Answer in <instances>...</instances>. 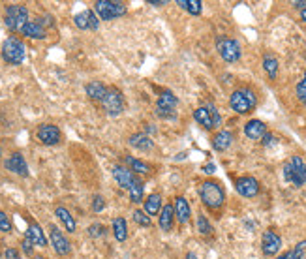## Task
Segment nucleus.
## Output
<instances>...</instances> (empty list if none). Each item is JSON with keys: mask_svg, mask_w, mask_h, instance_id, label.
Segmentation results:
<instances>
[{"mask_svg": "<svg viewBox=\"0 0 306 259\" xmlns=\"http://www.w3.org/2000/svg\"><path fill=\"white\" fill-rule=\"evenodd\" d=\"M199 197L205 207L208 208H222L225 203V192L220 182L216 180H205L199 184Z\"/></svg>", "mask_w": 306, "mask_h": 259, "instance_id": "1", "label": "nucleus"}, {"mask_svg": "<svg viewBox=\"0 0 306 259\" xmlns=\"http://www.w3.org/2000/svg\"><path fill=\"white\" fill-rule=\"evenodd\" d=\"M257 105V98L252 88L248 86H243V88H237L233 90V94L229 96V107H231L235 113L239 115H248L255 109Z\"/></svg>", "mask_w": 306, "mask_h": 259, "instance_id": "2", "label": "nucleus"}, {"mask_svg": "<svg viewBox=\"0 0 306 259\" xmlns=\"http://www.w3.org/2000/svg\"><path fill=\"white\" fill-rule=\"evenodd\" d=\"M2 58L6 60V64L12 66H21L27 58V47H25L23 40H19L17 36H10L2 43Z\"/></svg>", "mask_w": 306, "mask_h": 259, "instance_id": "3", "label": "nucleus"}, {"mask_svg": "<svg viewBox=\"0 0 306 259\" xmlns=\"http://www.w3.org/2000/svg\"><path fill=\"white\" fill-rule=\"evenodd\" d=\"M126 12V4L119 2V0H96L94 2V13L102 21H113V19L124 17Z\"/></svg>", "mask_w": 306, "mask_h": 259, "instance_id": "4", "label": "nucleus"}, {"mask_svg": "<svg viewBox=\"0 0 306 259\" xmlns=\"http://www.w3.org/2000/svg\"><path fill=\"white\" fill-rule=\"evenodd\" d=\"M29 23V8L23 4H10L4 10V25L12 32H21L25 25Z\"/></svg>", "mask_w": 306, "mask_h": 259, "instance_id": "5", "label": "nucleus"}, {"mask_svg": "<svg viewBox=\"0 0 306 259\" xmlns=\"http://www.w3.org/2000/svg\"><path fill=\"white\" fill-rule=\"evenodd\" d=\"M284 179L295 186L306 184V163L300 156H291V160L284 166Z\"/></svg>", "mask_w": 306, "mask_h": 259, "instance_id": "6", "label": "nucleus"}, {"mask_svg": "<svg viewBox=\"0 0 306 259\" xmlns=\"http://www.w3.org/2000/svg\"><path fill=\"white\" fill-rule=\"evenodd\" d=\"M216 51L225 62H237L241 55H243V49H241V43L233 38H227V36H220L216 40Z\"/></svg>", "mask_w": 306, "mask_h": 259, "instance_id": "7", "label": "nucleus"}, {"mask_svg": "<svg viewBox=\"0 0 306 259\" xmlns=\"http://www.w3.org/2000/svg\"><path fill=\"white\" fill-rule=\"evenodd\" d=\"M104 111L107 113L109 116H119L124 111V96L119 88H107V94H105V98L100 102Z\"/></svg>", "mask_w": 306, "mask_h": 259, "instance_id": "8", "label": "nucleus"}, {"mask_svg": "<svg viewBox=\"0 0 306 259\" xmlns=\"http://www.w3.org/2000/svg\"><path fill=\"white\" fill-rule=\"evenodd\" d=\"M177 105H179V98L171 90H162L156 102V115L160 119H171L175 116Z\"/></svg>", "mask_w": 306, "mask_h": 259, "instance_id": "9", "label": "nucleus"}, {"mask_svg": "<svg viewBox=\"0 0 306 259\" xmlns=\"http://www.w3.org/2000/svg\"><path fill=\"white\" fill-rule=\"evenodd\" d=\"M36 137L41 145H47V147H53V145H58L60 139H62V132L60 128L55 126V124H41L36 132Z\"/></svg>", "mask_w": 306, "mask_h": 259, "instance_id": "10", "label": "nucleus"}, {"mask_svg": "<svg viewBox=\"0 0 306 259\" xmlns=\"http://www.w3.org/2000/svg\"><path fill=\"white\" fill-rule=\"evenodd\" d=\"M4 167L8 171L17 175V177H29V163L25 160V156L21 152H12L4 160Z\"/></svg>", "mask_w": 306, "mask_h": 259, "instance_id": "11", "label": "nucleus"}, {"mask_svg": "<svg viewBox=\"0 0 306 259\" xmlns=\"http://www.w3.org/2000/svg\"><path fill=\"white\" fill-rule=\"evenodd\" d=\"M49 239H51V246L55 248V252H57L58 255H69V253H72V244H69L66 235L58 229L57 225H51V227H49Z\"/></svg>", "mask_w": 306, "mask_h": 259, "instance_id": "12", "label": "nucleus"}, {"mask_svg": "<svg viewBox=\"0 0 306 259\" xmlns=\"http://www.w3.org/2000/svg\"><path fill=\"white\" fill-rule=\"evenodd\" d=\"M75 27L79 30H98L100 29V19L94 13V10H85V12L77 13L74 17Z\"/></svg>", "mask_w": 306, "mask_h": 259, "instance_id": "13", "label": "nucleus"}, {"mask_svg": "<svg viewBox=\"0 0 306 259\" xmlns=\"http://www.w3.org/2000/svg\"><path fill=\"white\" fill-rule=\"evenodd\" d=\"M282 248V239L274 233V231H265L263 237H261V250L265 255H276Z\"/></svg>", "mask_w": 306, "mask_h": 259, "instance_id": "14", "label": "nucleus"}, {"mask_svg": "<svg viewBox=\"0 0 306 259\" xmlns=\"http://www.w3.org/2000/svg\"><path fill=\"white\" fill-rule=\"evenodd\" d=\"M235 188L243 197H255L260 194V182L254 177H241L235 180Z\"/></svg>", "mask_w": 306, "mask_h": 259, "instance_id": "15", "label": "nucleus"}, {"mask_svg": "<svg viewBox=\"0 0 306 259\" xmlns=\"http://www.w3.org/2000/svg\"><path fill=\"white\" fill-rule=\"evenodd\" d=\"M111 173H113V179L116 180V184L121 186V188H124V190H130V186L135 180V175L126 166H115Z\"/></svg>", "mask_w": 306, "mask_h": 259, "instance_id": "16", "label": "nucleus"}, {"mask_svg": "<svg viewBox=\"0 0 306 259\" xmlns=\"http://www.w3.org/2000/svg\"><path fill=\"white\" fill-rule=\"evenodd\" d=\"M194 119L199 126H203L205 130H214V116H213V109H210V104L201 105L194 111Z\"/></svg>", "mask_w": 306, "mask_h": 259, "instance_id": "17", "label": "nucleus"}, {"mask_svg": "<svg viewBox=\"0 0 306 259\" xmlns=\"http://www.w3.org/2000/svg\"><path fill=\"white\" fill-rule=\"evenodd\" d=\"M128 143H130V147L141 150V152H150V150L154 149V141H152L145 132L132 133L130 139H128Z\"/></svg>", "mask_w": 306, "mask_h": 259, "instance_id": "18", "label": "nucleus"}, {"mask_svg": "<svg viewBox=\"0 0 306 259\" xmlns=\"http://www.w3.org/2000/svg\"><path fill=\"white\" fill-rule=\"evenodd\" d=\"M233 141H235V137H233L231 132H227V130H220L218 133H214V137H213V141H210V145H213L214 150L224 152V150H227L229 147H231Z\"/></svg>", "mask_w": 306, "mask_h": 259, "instance_id": "19", "label": "nucleus"}, {"mask_svg": "<svg viewBox=\"0 0 306 259\" xmlns=\"http://www.w3.org/2000/svg\"><path fill=\"white\" fill-rule=\"evenodd\" d=\"M175 216H177V220H179L180 225H186L188 222H190L192 218V208H190V203L186 201L184 197H177L175 199Z\"/></svg>", "mask_w": 306, "mask_h": 259, "instance_id": "20", "label": "nucleus"}, {"mask_svg": "<svg viewBox=\"0 0 306 259\" xmlns=\"http://www.w3.org/2000/svg\"><path fill=\"white\" fill-rule=\"evenodd\" d=\"M107 88L109 86H105L102 81H88L87 86H85V92L94 102H102L105 98V94H107Z\"/></svg>", "mask_w": 306, "mask_h": 259, "instance_id": "21", "label": "nucleus"}, {"mask_svg": "<svg viewBox=\"0 0 306 259\" xmlns=\"http://www.w3.org/2000/svg\"><path fill=\"white\" fill-rule=\"evenodd\" d=\"M244 133H246V137L254 139V141H257V139H263V135L267 133L265 122L257 121V119H254V121H248L246 124H244Z\"/></svg>", "mask_w": 306, "mask_h": 259, "instance_id": "22", "label": "nucleus"}, {"mask_svg": "<svg viewBox=\"0 0 306 259\" xmlns=\"http://www.w3.org/2000/svg\"><path fill=\"white\" fill-rule=\"evenodd\" d=\"M55 216L60 220V224L66 227V231H68V233H75V231H77V222H75V218L72 216V213H69L66 207L58 205V207L55 208Z\"/></svg>", "mask_w": 306, "mask_h": 259, "instance_id": "23", "label": "nucleus"}, {"mask_svg": "<svg viewBox=\"0 0 306 259\" xmlns=\"http://www.w3.org/2000/svg\"><path fill=\"white\" fill-rule=\"evenodd\" d=\"M21 34L27 36V38H30V40H45L47 30L43 29L38 21H29V23L21 29Z\"/></svg>", "mask_w": 306, "mask_h": 259, "instance_id": "24", "label": "nucleus"}, {"mask_svg": "<svg viewBox=\"0 0 306 259\" xmlns=\"http://www.w3.org/2000/svg\"><path fill=\"white\" fill-rule=\"evenodd\" d=\"M27 237H29L32 244L34 246H40V248H45L47 246V237L41 229L40 224H36V222H30L29 224V229H27Z\"/></svg>", "mask_w": 306, "mask_h": 259, "instance_id": "25", "label": "nucleus"}, {"mask_svg": "<svg viewBox=\"0 0 306 259\" xmlns=\"http://www.w3.org/2000/svg\"><path fill=\"white\" fill-rule=\"evenodd\" d=\"M173 222H175V207L173 205H163L162 213H160V218H158V227L166 233L173 229Z\"/></svg>", "mask_w": 306, "mask_h": 259, "instance_id": "26", "label": "nucleus"}, {"mask_svg": "<svg viewBox=\"0 0 306 259\" xmlns=\"http://www.w3.org/2000/svg\"><path fill=\"white\" fill-rule=\"evenodd\" d=\"M111 229H113V237H115V241L124 242L128 239V222H126V218H122V216H116V218H113Z\"/></svg>", "mask_w": 306, "mask_h": 259, "instance_id": "27", "label": "nucleus"}, {"mask_svg": "<svg viewBox=\"0 0 306 259\" xmlns=\"http://www.w3.org/2000/svg\"><path fill=\"white\" fill-rule=\"evenodd\" d=\"M162 196L160 194H150V196H147V199H145V213L149 214V216H156V214L162 213Z\"/></svg>", "mask_w": 306, "mask_h": 259, "instance_id": "28", "label": "nucleus"}, {"mask_svg": "<svg viewBox=\"0 0 306 259\" xmlns=\"http://www.w3.org/2000/svg\"><path fill=\"white\" fill-rule=\"evenodd\" d=\"M124 163H126V167L133 175H135V173H137V175H147V173L150 171L149 163H145L143 160H137V158H133V156H126V158H124Z\"/></svg>", "mask_w": 306, "mask_h": 259, "instance_id": "29", "label": "nucleus"}, {"mask_svg": "<svg viewBox=\"0 0 306 259\" xmlns=\"http://www.w3.org/2000/svg\"><path fill=\"white\" fill-rule=\"evenodd\" d=\"M128 194H130V201H132V203H135V205H137V203H143V197H145V184H143V180L135 177V180H133V184L130 186Z\"/></svg>", "mask_w": 306, "mask_h": 259, "instance_id": "30", "label": "nucleus"}, {"mask_svg": "<svg viewBox=\"0 0 306 259\" xmlns=\"http://www.w3.org/2000/svg\"><path fill=\"white\" fill-rule=\"evenodd\" d=\"M177 6H180L184 12L190 13V15H201L203 12L201 0H177Z\"/></svg>", "mask_w": 306, "mask_h": 259, "instance_id": "31", "label": "nucleus"}, {"mask_svg": "<svg viewBox=\"0 0 306 259\" xmlns=\"http://www.w3.org/2000/svg\"><path fill=\"white\" fill-rule=\"evenodd\" d=\"M263 69L267 72V75L271 77V79H276V74H278V58L271 53H267L265 57H263Z\"/></svg>", "mask_w": 306, "mask_h": 259, "instance_id": "32", "label": "nucleus"}, {"mask_svg": "<svg viewBox=\"0 0 306 259\" xmlns=\"http://www.w3.org/2000/svg\"><path fill=\"white\" fill-rule=\"evenodd\" d=\"M133 222L139 225V227H150L152 225V220H150V216L145 210H141V208H135L132 214Z\"/></svg>", "mask_w": 306, "mask_h": 259, "instance_id": "33", "label": "nucleus"}, {"mask_svg": "<svg viewBox=\"0 0 306 259\" xmlns=\"http://www.w3.org/2000/svg\"><path fill=\"white\" fill-rule=\"evenodd\" d=\"M197 231L201 233L203 237H210L213 235V225H210V222L207 220V216L205 214H197Z\"/></svg>", "mask_w": 306, "mask_h": 259, "instance_id": "34", "label": "nucleus"}, {"mask_svg": "<svg viewBox=\"0 0 306 259\" xmlns=\"http://www.w3.org/2000/svg\"><path fill=\"white\" fill-rule=\"evenodd\" d=\"M87 233L90 239H104L107 235V227L104 224H100V222H94V224L88 225Z\"/></svg>", "mask_w": 306, "mask_h": 259, "instance_id": "35", "label": "nucleus"}, {"mask_svg": "<svg viewBox=\"0 0 306 259\" xmlns=\"http://www.w3.org/2000/svg\"><path fill=\"white\" fill-rule=\"evenodd\" d=\"M13 229V225H12V220H10V216H8L4 210H0V231L2 233H12Z\"/></svg>", "mask_w": 306, "mask_h": 259, "instance_id": "36", "label": "nucleus"}, {"mask_svg": "<svg viewBox=\"0 0 306 259\" xmlns=\"http://www.w3.org/2000/svg\"><path fill=\"white\" fill-rule=\"evenodd\" d=\"M297 96L302 104L306 105V72H304V77L299 81V85H297Z\"/></svg>", "mask_w": 306, "mask_h": 259, "instance_id": "37", "label": "nucleus"}, {"mask_svg": "<svg viewBox=\"0 0 306 259\" xmlns=\"http://www.w3.org/2000/svg\"><path fill=\"white\" fill-rule=\"evenodd\" d=\"M21 248H23L25 255H34V244H32V241H30L27 235H25V239L21 241Z\"/></svg>", "mask_w": 306, "mask_h": 259, "instance_id": "38", "label": "nucleus"}, {"mask_svg": "<svg viewBox=\"0 0 306 259\" xmlns=\"http://www.w3.org/2000/svg\"><path fill=\"white\" fill-rule=\"evenodd\" d=\"M105 208V199L102 196H94L92 197V210L96 214L98 213H102V210H104Z\"/></svg>", "mask_w": 306, "mask_h": 259, "instance_id": "39", "label": "nucleus"}, {"mask_svg": "<svg viewBox=\"0 0 306 259\" xmlns=\"http://www.w3.org/2000/svg\"><path fill=\"white\" fill-rule=\"evenodd\" d=\"M293 252V259H304V252H306V241L299 242L297 246L291 250Z\"/></svg>", "mask_w": 306, "mask_h": 259, "instance_id": "40", "label": "nucleus"}, {"mask_svg": "<svg viewBox=\"0 0 306 259\" xmlns=\"http://www.w3.org/2000/svg\"><path fill=\"white\" fill-rule=\"evenodd\" d=\"M4 259H21V253L15 248H6L4 250Z\"/></svg>", "mask_w": 306, "mask_h": 259, "instance_id": "41", "label": "nucleus"}, {"mask_svg": "<svg viewBox=\"0 0 306 259\" xmlns=\"http://www.w3.org/2000/svg\"><path fill=\"white\" fill-rule=\"evenodd\" d=\"M261 143L265 145V147H269V145H272V143H274V137H272V133H269V132H267L265 135H263V141H261Z\"/></svg>", "mask_w": 306, "mask_h": 259, "instance_id": "42", "label": "nucleus"}, {"mask_svg": "<svg viewBox=\"0 0 306 259\" xmlns=\"http://www.w3.org/2000/svg\"><path fill=\"white\" fill-rule=\"evenodd\" d=\"M147 4H150V6H154V8H162L166 6L168 2H166V0H147Z\"/></svg>", "mask_w": 306, "mask_h": 259, "instance_id": "43", "label": "nucleus"}, {"mask_svg": "<svg viewBox=\"0 0 306 259\" xmlns=\"http://www.w3.org/2000/svg\"><path fill=\"white\" fill-rule=\"evenodd\" d=\"M291 6L302 12V10H306V0H300V2H299V0H295V2H291Z\"/></svg>", "mask_w": 306, "mask_h": 259, "instance_id": "44", "label": "nucleus"}, {"mask_svg": "<svg viewBox=\"0 0 306 259\" xmlns=\"http://www.w3.org/2000/svg\"><path fill=\"white\" fill-rule=\"evenodd\" d=\"M214 169H216V166H214V163H208V166H205V167H203V171H205V173H208V175H213V173H214Z\"/></svg>", "mask_w": 306, "mask_h": 259, "instance_id": "45", "label": "nucleus"}, {"mask_svg": "<svg viewBox=\"0 0 306 259\" xmlns=\"http://www.w3.org/2000/svg\"><path fill=\"white\" fill-rule=\"evenodd\" d=\"M276 259H293V252H291V250H289V252L282 253V255H278Z\"/></svg>", "mask_w": 306, "mask_h": 259, "instance_id": "46", "label": "nucleus"}, {"mask_svg": "<svg viewBox=\"0 0 306 259\" xmlns=\"http://www.w3.org/2000/svg\"><path fill=\"white\" fill-rule=\"evenodd\" d=\"M186 259H197V257H196V253L190 252V253H186Z\"/></svg>", "mask_w": 306, "mask_h": 259, "instance_id": "47", "label": "nucleus"}, {"mask_svg": "<svg viewBox=\"0 0 306 259\" xmlns=\"http://www.w3.org/2000/svg\"><path fill=\"white\" fill-rule=\"evenodd\" d=\"M300 19H302V21L306 23V10H302V12H300Z\"/></svg>", "mask_w": 306, "mask_h": 259, "instance_id": "48", "label": "nucleus"}, {"mask_svg": "<svg viewBox=\"0 0 306 259\" xmlns=\"http://www.w3.org/2000/svg\"><path fill=\"white\" fill-rule=\"evenodd\" d=\"M32 259H45V257H43V255H34Z\"/></svg>", "mask_w": 306, "mask_h": 259, "instance_id": "49", "label": "nucleus"}, {"mask_svg": "<svg viewBox=\"0 0 306 259\" xmlns=\"http://www.w3.org/2000/svg\"><path fill=\"white\" fill-rule=\"evenodd\" d=\"M0 160H2V147H0Z\"/></svg>", "mask_w": 306, "mask_h": 259, "instance_id": "50", "label": "nucleus"}]
</instances>
